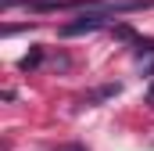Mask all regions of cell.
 <instances>
[{"label":"cell","mask_w":154,"mask_h":151,"mask_svg":"<svg viewBox=\"0 0 154 151\" xmlns=\"http://www.w3.org/2000/svg\"><path fill=\"white\" fill-rule=\"evenodd\" d=\"M100 25H108V11H90L86 18L65 22V25H61V36H82V33H93V29H100Z\"/></svg>","instance_id":"1"},{"label":"cell","mask_w":154,"mask_h":151,"mask_svg":"<svg viewBox=\"0 0 154 151\" xmlns=\"http://www.w3.org/2000/svg\"><path fill=\"white\" fill-rule=\"evenodd\" d=\"M57 151H86V148H75V144H65V148H57Z\"/></svg>","instance_id":"2"},{"label":"cell","mask_w":154,"mask_h":151,"mask_svg":"<svg viewBox=\"0 0 154 151\" xmlns=\"http://www.w3.org/2000/svg\"><path fill=\"white\" fill-rule=\"evenodd\" d=\"M11 4H18V0H4V7H11Z\"/></svg>","instance_id":"3"}]
</instances>
